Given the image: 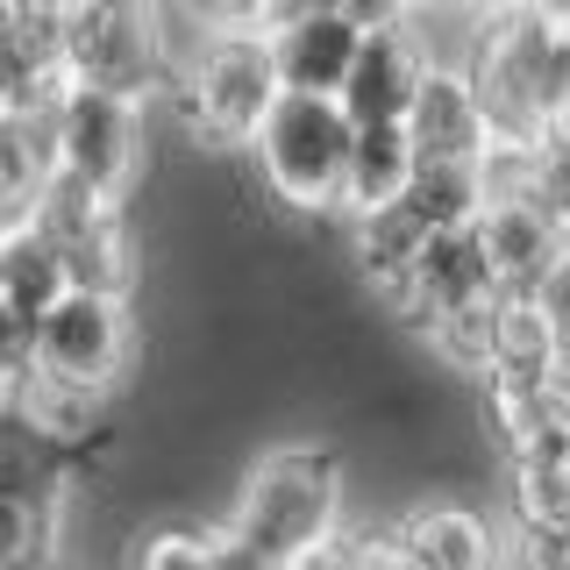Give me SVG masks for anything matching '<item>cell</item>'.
<instances>
[{
    "label": "cell",
    "instance_id": "4316f807",
    "mask_svg": "<svg viewBox=\"0 0 570 570\" xmlns=\"http://www.w3.org/2000/svg\"><path fill=\"white\" fill-rule=\"evenodd\" d=\"M299 14H335V0H264V22H257V29L299 22Z\"/></svg>",
    "mask_w": 570,
    "mask_h": 570
},
{
    "label": "cell",
    "instance_id": "ffe728a7",
    "mask_svg": "<svg viewBox=\"0 0 570 570\" xmlns=\"http://www.w3.org/2000/svg\"><path fill=\"white\" fill-rule=\"evenodd\" d=\"M71 293V278H65V264H58V249H50L36 228H0V299L8 307H22L29 321L36 314H50L58 299Z\"/></svg>",
    "mask_w": 570,
    "mask_h": 570
},
{
    "label": "cell",
    "instance_id": "277c9868",
    "mask_svg": "<svg viewBox=\"0 0 570 570\" xmlns=\"http://www.w3.org/2000/svg\"><path fill=\"white\" fill-rule=\"evenodd\" d=\"M171 100L186 115V129L214 142V150H249L257 121L272 115L278 79H272V50H264V29H214L193 65L171 79Z\"/></svg>",
    "mask_w": 570,
    "mask_h": 570
},
{
    "label": "cell",
    "instance_id": "4fadbf2b",
    "mask_svg": "<svg viewBox=\"0 0 570 570\" xmlns=\"http://www.w3.org/2000/svg\"><path fill=\"white\" fill-rule=\"evenodd\" d=\"M356 43H364V36H356L343 14H299V22L264 29L278 94H314V100H335V86H343Z\"/></svg>",
    "mask_w": 570,
    "mask_h": 570
},
{
    "label": "cell",
    "instance_id": "9a60e30c",
    "mask_svg": "<svg viewBox=\"0 0 570 570\" xmlns=\"http://www.w3.org/2000/svg\"><path fill=\"white\" fill-rule=\"evenodd\" d=\"M50 107H22L0 121V228H22L50 186Z\"/></svg>",
    "mask_w": 570,
    "mask_h": 570
},
{
    "label": "cell",
    "instance_id": "4dcf8cb0",
    "mask_svg": "<svg viewBox=\"0 0 570 570\" xmlns=\"http://www.w3.org/2000/svg\"><path fill=\"white\" fill-rule=\"evenodd\" d=\"M557 121H563V136H570V107H563V115H557Z\"/></svg>",
    "mask_w": 570,
    "mask_h": 570
},
{
    "label": "cell",
    "instance_id": "ba28073f",
    "mask_svg": "<svg viewBox=\"0 0 570 570\" xmlns=\"http://www.w3.org/2000/svg\"><path fill=\"white\" fill-rule=\"evenodd\" d=\"M65 79L107 86L121 100H150L165 86L142 0H65Z\"/></svg>",
    "mask_w": 570,
    "mask_h": 570
},
{
    "label": "cell",
    "instance_id": "2e32d148",
    "mask_svg": "<svg viewBox=\"0 0 570 570\" xmlns=\"http://www.w3.org/2000/svg\"><path fill=\"white\" fill-rule=\"evenodd\" d=\"M414 171V142H406L400 121H379V129H350V165H343V200L335 214H371V207H392Z\"/></svg>",
    "mask_w": 570,
    "mask_h": 570
},
{
    "label": "cell",
    "instance_id": "f1b7e54d",
    "mask_svg": "<svg viewBox=\"0 0 570 570\" xmlns=\"http://www.w3.org/2000/svg\"><path fill=\"white\" fill-rule=\"evenodd\" d=\"M521 8H542V0H485V14H521Z\"/></svg>",
    "mask_w": 570,
    "mask_h": 570
},
{
    "label": "cell",
    "instance_id": "5bb4252c",
    "mask_svg": "<svg viewBox=\"0 0 570 570\" xmlns=\"http://www.w3.org/2000/svg\"><path fill=\"white\" fill-rule=\"evenodd\" d=\"M406 570H499V534L471 507H421L392 534Z\"/></svg>",
    "mask_w": 570,
    "mask_h": 570
},
{
    "label": "cell",
    "instance_id": "f546056e",
    "mask_svg": "<svg viewBox=\"0 0 570 570\" xmlns=\"http://www.w3.org/2000/svg\"><path fill=\"white\" fill-rule=\"evenodd\" d=\"M534 14H549V22H563V29H570V0H542Z\"/></svg>",
    "mask_w": 570,
    "mask_h": 570
},
{
    "label": "cell",
    "instance_id": "44dd1931",
    "mask_svg": "<svg viewBox=\"0 0 570 570\" xmlns=\"http://www.w3.org/2000/svg\"><path fill=\"white\" fill-rule=\"evenodd\" d=\"M36 379V321L0 299V400H14Z\"/></svg>",
    "mask_w": 570,
    "mask_h": 570
},
{
    "label": "cell",
    "instance_id": "ac0fdd59",
    "mask_svg": "<svg viewBox=\"0 0 570 570\" xmlns=\"http://www.w3.org/2000/svg\"><path fill=\"white\" fill-rule=\"evenodd\" d=\"M421 243H428V228L400 200L371 207V214H350V257H356V272H364V285H379V293H400L406 285Z\"/></svg>",
    "mask_w": 570,
    "mask_h": 570
},
{
    "label": "cell",
    "instance_id": "5b68a950",
    "mask_svg": "<svg viewBox=\"0 0 570 570\" xmlns=\"http://www.w3.org/2000/svg\"><path fill=\"white\" fill-rule=\"evenodd\" d=\"M50 165L86 193L129 200V186L142 171V100H121L107 86L71 79L50 100Z\"/></svg>",
    "mask_w": 570,
    "mask_h": 570
},
{
    "label": "cell",
    "instance_id": "6da1fadb",
    "mask_svg": "<svg viewBox=\"0 0 570 570\" xmlns=\"http://www.w3.org/2000/svg\"><path fill=\"white\" fill-rule=\"evenodd\" d=\"M335 534H343V456L321 450V442H285L249 471L222 542H236L243 557L272 570H299Z\"/></svg>",
    "mask_w": 570,
    "mask_h": 570
},
{
    "label": "cell",
    "instance_id": "7a4b0ae2",
    "mask_svg": "<svg viewBox=\"0 0 570 570\" xmlns=\"http://www.w3.org/2000/svg\"><path fill=\"white\" fill-rule=\"evenodd\" d=\"M463 86L492 142H534L563 115V79H557V29L549 14H478V36L463 50Z\"/></svg>",
    "mask_w": 570,
    "mask_h": 570
},
{
    "label": "cell",
    "instance_id": "9c48e42d",
    "mask_svg": "<svg viewBox=\"0 0 570 570\" xmlns=\"http://www.w3.org/2000/svg\"><path fill=\"white\" fill-rule=\"evenodd\" d=\"M58 463L65 450L43 442L22 414L0 428V570H43L58 542Z\"/></svg>",
    "mask_w": 570,
    "mask_h": 570
},
{
    "label": "cell",
    "instance_id": "cb8c5ba5",
    "mask_svg": "<svg viewBox=\"0 0 570 570\" xmlns=\"http://www.w3.org/2000/svg\"><path fill=\"white\" fill-rule=\"evenodd\" d=\"M513 570H570V528H521L513 534Z\"/></svg>",
    "mask_w": 570,
    "mask_h": 570
},
{
    "label": "cell",
    "instance_id": "603a6c76",
    "mask_svg": "<svg viewBox=\"0 0 570 570\" xmlns=\"http://www.w3.org/2000/svg\"><path fill=\"white\" fill-rule=\"evenodd\" d=\"M521 299H528L534 314H542V328L557 335V350L570 356V249H557V264H549V272L534 278Z\"/></svg>",
    "mask_w": 570,
    "mask_h": 570
},
{
    "label": "cell",
    "instance_id": "7402d4cb",
    "mask_svg": "<svg viewBox=\"0 0 570 570\" xmlns=\"http://www.w3.org/2000/svg\"><path fill=\"white\" fill-rule=\"evenodd\" d=\"M136 570H214V542L193 528H157L136 549Z\"/></svg>",
    "mask_w": 570,
    "mask_h": 570
},
{
    "label": "cell",
    "instance_id": "e0dca14e",
    "mask_svg": "<svg viewBox=\"0 0 570 570\" xmlns=\"http://www.w3.org/2000/svg\"><path fill=\"white\" fill-rule=\"evenodd\" d=\"M400 207L414 214L428 236H450V228H471L478 207H485V178L478 165H450V157H414L400 186Z\"/></svg>",
    "mask_w": 570,
    "mask_h": 570
},
{
    "label": "cell",
    "instance_id": "8992f818",
    "mask_svg": "<svg viewBox=\"0 0 570 570\" xmlns=\"http://www.w3.org/2000/svg\"><path fill=\"white\" fill-rule=\"evenodd\" d=\"M29 228L58 249L71 293L129 299V285H136V228L121 222V200L86 193V186H71L65 171H50L43 200H36V214H29Z\"/></svg>",
    "mask_w": 570,
    "mask_h": 570
},
{
    "label": "cell",
    "instance_id": "83f0119b",
    "mask_svg": "<svg viewBox=\"0 0 570 570\" xmlns=\"http://www.w3.org/2000/svg\"><path fill=\"white\" fill-rule=\"evenodd\" d=\"M414 14H485V0H414Z\"/></svg>",
    "mask_w": 570,
    "mask_h": 570
},
{
    "label": "cell",
    "instance_id": "3957f363",
    "mask_svg": "<svg viewBox=\"0 0 570 570\" xmlns=\"http://www.w3.org/2000/svg\"><path fill=\"white\" fill-rule=\"evenodd\" d=\"M257 186L293 214H335L343 200V165H350V121L335 100L314 94H278L272 115L249 136Z\"/></svg>",
    "mask_w": 570,
    "mask_h": 570
},
{
    "label": "cell",
    "instance_id": "7c38bea8",
    "mask_svg": "<svg viewBox=\"0 0 570 570\" xmlns=\"http://www.w3.org/2000/svg\"><path fill=\"white\" fill-rule=\"evenodd\" d=\"M406 142H414V157H450V165H478V157L492 150V129H485V115H478V100H471V86H463V71L456 65H428V79H421V94L414 107H406Z\"/></svg>",
    "mask_w": 570,
    "mask_h": 570
},
{
    "label": "cell",
    "instance_id": "52a82bcc",
    "mask_svg": "<svg viewBox=\"0 0 570 570\" xmlns=\"http://www.w3.org/2000/svg\"><path fill=\"white\" fill-rule=\"evenodd\" d=\"M136 356V314L115 293H65L50 314H36V379L71 392H115Z\"/></svg>",
    "mask_w": 570,
    "mask_h": 570
},
{
    "label": "cell",
    "instance_id": "d6986e66",
    "mask_svg": "<svg viewBox=\"0 0 570 570\" xmlns=\"http://www.w3.org/2000/svg\"><path fill=\"white\" fill-rule=\"evenodd\" d=\"M513 513L521 528H570V435L513 450Z\"/></svg>",
    "mask_w": 570,
    "mask_h": 570
},
{
    "label": "cell",
    "instance_id": "8fae6325",
    "mask_svg": "<svg viewBox=\"0 0 570 570\" xmlns=\"http://www.w3.org/2000/svg\"><path fill=\"white\" fill-rule=\"evenodd\" d=\"M471 236H478V249H485V272H492V285L507 299H521L528 285L557 264V249H563L557 214L534 207L528 193H499V200H485L478 222H471Z\"/></svg>",
    "mask_w": 570,
    "mask_h": 570
},
{
    "label": "cell",
    "instance_id": "d4e9b609",
    "mask_svg": "<svg viewBox=\"0 0 570 570\" xmlns=\"http://www.w3.org/2000/svg\"><path fill=\"white\" fill-rule=\"evenodd\" d=\"M335 14L356 36H371V29H406L414 22V0H335Z\"/></svg>",
    "mask_w": 570,
    "mask_h": 570
},
{
    "label": "cell",
    "instance_id": "30bf717a",
    "mask_svg": "<svg viewBox=\"0 0 570 570\" xmlns=\"http://www.w3.org/2000/svg\"><path fill=\"white\" fill-rule=\"evenodd\" d=\"M428 65H435V50L421 43V29H371L364 43H356V58L343 71V86H335V107H343L350 129H379V121H406V107H414Z\"/></svg>",
    "mask_w": 570,
    "mask_h": 570
},
{
    "label": "cell",
    "instance_id": "484cf974",
    "mask_svg": "<svg viewBox=\"0 0 570 570\" xmlns=\"http://www.w3.org/2000/svg\"><path fill=\"white\" fill-rule=\"evenodd\" d=\"M207 29H257L264 22V0H186Z\"/></svg>",
    "mask_w": 570,
    "mask_h": 570
}]
</instances>
